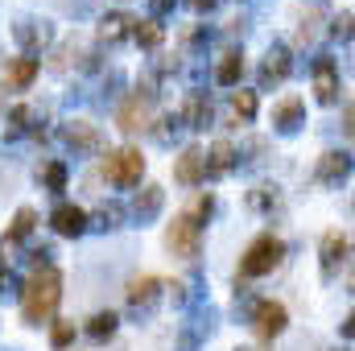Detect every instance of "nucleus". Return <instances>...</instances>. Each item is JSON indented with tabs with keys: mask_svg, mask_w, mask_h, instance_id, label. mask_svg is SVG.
I'll return each mask as SVG.
<instances>
[{
	"mask_svg": "<svg viewBox=\"0 0 355 351\" xmlns=\"http://www.w3.org/2000/svg\"><path fill=\"white\" fill-rule=\"evenodd\" d=\"M289 327V310L281 306V302H257V310H252V331H257V339H265V343H272L281 331Z\"/></svg>",
	"mask_w": 355,
	"mask_h": 351,
	"instance_id": "8",
	"label": "nucleus"
},
{
	"mask_svg": "<svg viewBox=\"0 0 355 351\" xmlns=\"http://www.w3.org/2000/svg\"><path fill=\"white\" fill-rule=\"evenodd\" d=\"M302 124H306V103H302L297 95H285V99L272 108V128H277L281 137H293V132H302Z\"/></svg>",
	"mask_w": 355,
	"mask_h": 351,
	"instance_id": "14",
	"label": "nucleus"
},
{
	"mask_svg": "<svg viewBox=\"0 0 355 351\" xmlns=\"http://www.w3.org/2000/svg\"><path fill=\"white\" fill-rule=\"evenodd\" d=\"M289 71H293L289 46H268L265 62H261V91L277 87V83H285V79H289Z\"/></svg>",
	"mask_w": 355,
	"mask_h": 351,
	"instance_id": "13",
	"label": "nucleus"
},
{
	"mask_svg": "<svg viewBox=\"0 0 355 351\" xmlns=\"http://www.w3.org/2000/svg\"><path fill=\"white\" fill-rule=\"evenodd\" d=\"M166 248H170V257L194 261V257L202 252V223H194V219L182 211L174 223L166 228Z\"/></svg>",
	"mask_w": 355,
	"mask_h": 351,
	"instance_id": "4",
	"label": "nucleus"
},
{
	"mask_svg": "<svg viewBox=\"0 0 355 351\" xmlns=\"http://www.w3.org/2000/svg\"><path fill=\"white\" fill-rule=\"evenodd\" d=\"M347 174H352V153L347 149H331V153L318 157L314 182L318 186H339V182H347Z\"/></svg>",
	"mask_w": 355,
	"mask_h": 351,
	"instance_id": "12",
	"label": "nucleus"
},
{
	"mask_svg": "<svg viewBox=\"0 0 355 351\" xmlns=\"http://www.w3.org/2000/svg\"><path fill=\"white\" fill-rule=\"evenodd\" d=\"M277 203H281L277 186H261V190H252V207H257V211H272Z\"/></svg>",
	"mask_w": 355,
	"mask_h": 351,
	"instance_id": "32",
	"label": "nucleus"
},
{
	"mask_svg": "<svg viewBox=\"0 0 355 351\" xmlns=\"http://www.w3.org/2000/svg\"><path fill=\"white\" fill-rule=\"evenodd\" d=\"M128 33H132V17H128V12H107V17L99 21V42H107V46L128 42Z\"/></svg>",
	"mask_w": 355,
	"mask_h": 351,
	"instance_id": "22",
	"label": "nucleus"
},
{
	"mask_svg": "<svg viewBox=\"0 0 355 351\" xmlns=\"http://www.w3.org/2000/svg\"><path fill=\"white\" fill-rule=\"evenodd\" d=\"M232 166H236V145L232 141H215L211 153H207V178L232 174Z\"/></svg>",
	"mask_w": 355,
	"mask_h": 351,
	"instance_id": "23",
	"label": "nucleus"
},
{
	"mask_svg": "<svg viewBox=\"0 0 355 351\" xmlns=\"http://www.w3.org/2000/svg\"><path fill=\"white\" fill-rule=\"evenodd\" d=\"M162 293H166L162 277H137V281H128V306L132 310H153Z\"/></svg>",
	"mask_w": 355,
	"mask_h": 351,
	"instance_id": "18",
	"label": "nucleus"
},
{
	"mask_svg": "<svg viewBox=\"0 0 355 351\" xmlns=\"http://www.w3.org/2000/svg\"><path fill=\"white\" fill-rule=\"evenodd\" d=\"M116 327H120V314H116V310H99V314H91L87 318L83 331H87L91 343H107V339L116 335Z\"/></svg>",
	"mask_w": 355,
	"mask_h": 351,
	"instance_id": "24",
	"label": "nucleus"
},
{
	"mask_svg": "<svg viewBox=\"0 0 355 351\" xmlns=\"http://www.w3.org/2000/svg\"><path fill=\"white\" fill-rule=\"evenodd\" d=\"M347 257H352V240H347V232H327V236H322V248H318L322 277L335 281V273L347 264Z\"/></svg>",
	"mask_w": 355,
	"mask_h": 351,
	"instance_id": "9",
	"label": "nucleus"
},
{
	"mask_svg": "<svg viewBox=\"0 0 355 351\" xmlns=\"http://www.w3.org/2000/svg\"><path fill=\"white\" fill-rule=\"evenodd\" d=\"M211 211H215V198L207 194V198H198V203H194V211H186V215H190L194 223H202V219H211Z\"/></svg>",
	"mask_w": 355,
	"mask_h": 351,
	"instance_id": "35",
	"label": "nucleus"
},
{
	"mask_svg": "<svg viewBox=\"0 0 355 351\" xmlns=\"http://www.w3.org/2000/svg\"><path fill=\"white\" fill-rule=\"evenodd\" d=\"M174 178L182 182V186H198V182L207 178V149L186 145V149L174 157Z\"/></svg>",
	"mask_w": 355,
	"mask_h": 351,
	"instance_id": "11",
	"label": "nucleus"
},
{
	"mask_svg": "<svg viewBox=\"0 0 355 351\" xmlns=\"http://www.w3.org/2000/svg\"><path fill=\"white\" fill-rule=\"evenodd\" d=\"M141 174H145V153H141V149H132V145L107 149V157H103V178H107L112 186H120V190L141 186Z\"/></svg>",
	"mask_w": 355,
	"mask_h": 351,
	"instance_id": "3",
	"label": "nucleus"
},
{
	"mask_svg": "<svg viewBox=\"0 0 355 351\" xmlns=\"http://www.w3.org/2000/svg\"><path fill=\"white\" fill-rule=\"evenodd\" d=\"M50 223H54V232L58 236H83L87 232V211L83 207H75V203H58L54 207V215H50Z\"/></svg>",
	"mask_w": 355,
	"mask_h": 351,
	"instance_id": "17",
	"label": "nucleus"
},
{
	"mask_svg": "<svg viewBox=\"0 0 355 351\" xmlns=\"http://www.w3.org/2000/svg\"><path fill=\"white\" fill-rule=\"evenodd\" d=\"M29 116H33V112H29L25 103H17V108L8 112V137H21V132L29 128Z\"/></svg>",
	"mask_w": 355,
	"mask_h": 351,
	"instance_id": "30",
	"label": "nucleus"
},
{
	"mask_svg": "<svg viewBox=\"0 0 355 351\" xmlns=\"http://www.w3.org/2000/svg\"><path fill=\"white\" fill-rule=\"evenodd\" d=\"M50 343L58 351H67L75 343V323H54V331H50Z\"/></svg>",
	"mask_w": 355,
	"mask_h": 351,
	"instance_id": "31",
	"label": "nucleus"
},
{
	"mask_svg": "<svg viewBox=\"0 0 355 351\" xmlns=\"http://www.w3.org/2000/svg\"><path fill=\"white\" fill-rule=\"evenodd\" d=\"M67 178H71V170H67V162H62V157L42 162V170H37V182H42L50 194H62V190H67Z\"/></svg>",
	"mask_w": 355,
	"mask_h": 351,
	"instance_id": "26",
	"label": "nucleus"
},
{
	"mask_svg": "<svg viewBox=\"0 0 355 351\" xmlns=\"http://www.w3.org/2000/svg\"><path fill=\"white\" fill-rule=\"evenodd\" d=\"M178 120H182L186 128H207V124L215 120V108H211V99H207L202 91H190L186 103H182V112H178Z\"/></svg>",
	"mask_w": 355,
	"mask_h": 351,
	"instance_id": "19",
	"label": "nucleus"
},
{
	"mask_svg": "<svg viewBox=\"0 0 355 351\" xmlns=\"http://www.w3.org/2000/svg\"><path fill=\"white\" fill-rule=\"evenodd\" d=\"M162 207H166V190H162L157 182H149V186H141L137 198H132V219L145 228V223H153V219L162 215Z\"/></svg>",
	"mask_w": 355,
	"mask_h": 351,
	"instance_id": "15",
	"label": "nucleus"
},
{
	"mask_svg": "<svg viewBox=\"0 0 355 351\" xmlns=\"http://www.w3.org/2000/svg\"><path fill=\"white\" fill-rule=\"evenodd\" d=\"M157 124H162V128H153V137H157L162 145H170V141L178 137V128H182V120H178V116H166V120H157Z\"/></svg>",
	"mask_w": 355,
	"mask_h": 351,
	"instance_id": "33",
	"label": "nucleus"
},
{
	"mask_svg": "<svg viewBox=\"0 0 355 351\" xmlns=\"http://www.w3.org/2000/svg\"><path fill=\"white\" fill-rule=\"evenodd\" d=\"M17 293H21V318H25V327H46L54 318L58 302H62V273L54 264H37Z\"/></svg>",
	"mask_w": 355,
	"mask_h": 351,
	"instance_id": "1",
	"label": "nucleus"
},
{
	"mask_svg": "<svg viewBox=\"0 0 355 351\" xmlns=\"http://www.w3.org/2000/svg\"><path fill=\"white\" fill-rule=\"evenodd\" d=\"M37 71H42V62L29 58V54H21V58H12V62L4 67V83H8L12 91H25L33 79H37Z\"/></svg>",
	"mask_w": 355,
	"mask_h": 351,
	"instance_id": "21",
	"label": "nucleus"
},
{
	"mask_svg": "<svg viewBox=\"0 0 355 351\" xmlns=\"http://www.w3.org/2000/svg\"><path fill=\"white\" fill-rule=\"evenodd\" d=\"M141 50H157L162 42H166V29L153 21V17H145V21H132V33H128Z\"/></svg>",
	"mask_w": 355,
	"mask_h": 351,
	"instance_id": "27",
	"label": "nucleus"
},
{
	"mask_svg": "<svg viewBox=\"0 0 355 351\" xmlns=\"http://www.w3.org/2000/svg\"><path fill=\"white\" fill-rule=\"evenodd\" d=\"M58 137H62L75 153H95V149L103 145L99 128H95V124H87V120H71V124H62V128H58Z\"/></svg>",
	"mask_w": 355,
	"mask_h": 351,
	"instance_id": "16",
	"label": "nucleus"
},
{
	"mask_svg": "<svg viewBox=\"0 0 355 351\" xmlns=\"http://www.w3.org/2000/svg\"><path fill=\"white\" fill-rule=\"evenodd\" d=\"M339 91H343V79H339L335 58L318 54L314 58V95H318V103H339Z\"/></svg>",
	"mask_w": 355,
	"mask_h": 351,
	"instance_id": "10",
	"label": "nucleus"
},
{
	"mask_svg": "<svg viewBox=\"0 0 355 351\" xmlns=\"http://www.w3.org/2000/svg\"><path fill=\"white\" fill-rule=\"evenodd\" d=\"M215 318H219V314L207 306V310H198L190 323H182V327H178V339H174V351H198L211 335H215Z\"/></svg>",
	"mask_w": 355,
	"mask_h": 351,
	"instance_id": "7",
	"label": "nucleus"
},
{
	"mask_svg": "<svg viewBox=\"0 0 355 351\" xmlns=\"http://www.w3.org/2000/svg\"><path fill=\"white\" fill-rule=\"evenodd\" d=\"M215 4H219V0H190V8H194V12H211Z\"/></svg>",
	"mask_w": 355,
	"mask_h": 351,
	"instance_id": "37",
	"label": "nucleus"
},
{
	"mask_svg": "<svg viewBox=\"0 0 355 351\" xmlns=\"http://www.w3.org/2000/svg\"><path fill=\"white\" fill-rule=\"evenodd\" d=\"M236 351H252V348H236Z\"/></svg>",
	"mask_w": 355,
	"mask_h": 351,
	"instance_id": "38",
	"label": "nucleus"
},
{
	"mask_svg": "<svg viewBox=\"0 0 355 351\" xmlns=\"http://www.w3.org/2000/svg\"><path fill=\"white\" fill-rule=\"evenodd\" d=\"M33 228H37V211L33 207H17V215H12V223H8V232H4V252L8 248H17V244H25L29 236H33Z\"/></svg>",
	"mask_w": 355,
	"mask_h": 351,
	"instance_id": "20",
	"label": "nucleus"
},
{
	"mask_svg": "<svg viewBox=\"0 0 355 351\" xmlns=\"http://www.w3.org/2000/svg\"><path fill=\"white\" fill-rule=\"evenodd\" d=\"M120 219H124V207H120V203H103L95 215H87V228H99V232H116V228H120Z\"/></svg>",
	"mask_w": 355,
	"mask_h": 351,
	"instance_id": "28",
	"label": "nucleus"
},
{
	"mask_svg": "<svg viewBox=\"0 0 355 351\" xmlns=\"http://www.w3.org/2000/svg\"><path fill=\"white\" fill-rule=\"evenodd\" d=\"M240 79H244V54L240 50H227L219 58V67H215V83L219 87H236Z\"/></svg>",
	"mask_w": 355,
	"mask_h": 351,
	"instance_id": "25",
	"label": "nucleus"
},
{
	"mask_svg": "<svg viewBox=\"0 0 355 351\" xmlns=\"http://www.w3.org/2000/svg\"><path fill=\"white\" fill-rule=\"evenodd\" d=\"M331 33H335V37H343V42H352V8H343V12L331 21Z\"/></svg>",
	"mask_w": 355,
	"mask_h": 351,
	"instance_id": "34",
	"label": "nucleus"
},
{
	"mask_svg": "<svg viewBox=\"0 0 355 351\" xmlns=\"http://www.w3.org/2000/svg\"><path fill=\"white\" fill-rule=\"evenodd\" d=\"M174 4H178V0H149V8H153V21H157V17H166Z\"/></svg>",
	"mask_w": 355,
	"mask_h": 351,
	"instance_id": "36",
	"label": "nucleus"
},
{
	"mask_svg": "<svg viewBox=\"0 0 355 351\" xmlns=\"http://www.w3.org/2000/svg\"><path fill=\"white\" fill-rule=\"evenodd\" d=\"M281 261H285V240L272 236V232H265V236H257V240L244 248V257H240V277H244V281L268 277Z\"/></svg>",
	"mask_w": 355,
	"mask_h": 351,
	"instance_id": "2",
	"label": "nucleus"
},
{
	"mask_svg": "<svg viewBox=\"0 0 355 351\" xmlns=\"http://www.w3.org/2000/svg\"><path fill=\"white\" fill-rule=\"evenodd\" d=\"M257 108H261V99H257V91H236V95H232V112H236V120H244V124H248V120H257Z\"/></svg>",
	"mask_w": 355,
	"mask_h": 351,
	"instance_id": "29",
	"label": "nucleus"
},
{
	"mask_svg": "<svg viewBox=\"0 0 355 351\" xmlns=\"http://www.w3.org/2000/svg\"><path fill=\"white\" fill-rule=\"evenodd\" d=\"M153 95H157V91L145 87V95L137 91L132 99H124V103H120V112H116V128H120V132H128V137H132V132H141V128H149V120H153Z\"/></svg>",
	"mask_w": 355,
	"mask_h": 351,
	"instance_id": "5",
	"label": "nucleus"
},
{
	"mask_svg": "<svg viewBox=\"0 0 355 351\" xmlns=\"http://www.w3.org/2000/svg\"><path fill=\"white\" fill-rule=\"evenodd\" d=\"M12 42L33 58L37 50H46L54 42V25L50 21H37V17H21V21H12Z\"/></svg>",
	"mask_w": 355,
	"mask_h": 351,
	"instance_id": "6",
	"label": "nucleus"
}]
</instances>
